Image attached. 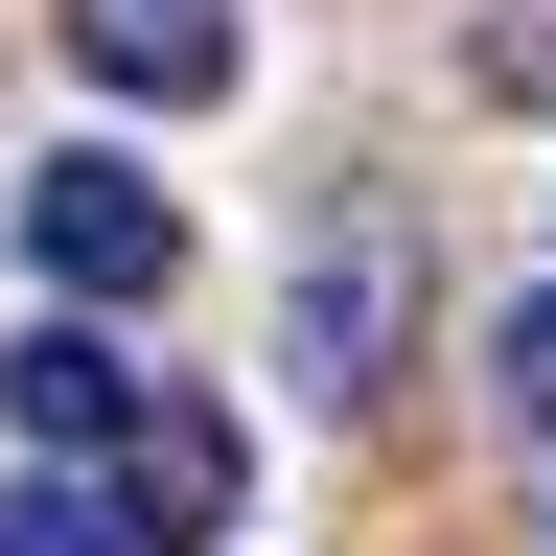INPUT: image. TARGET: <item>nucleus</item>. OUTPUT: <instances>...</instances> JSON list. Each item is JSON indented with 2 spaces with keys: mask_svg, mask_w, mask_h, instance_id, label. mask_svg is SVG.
<instances>
[{
  "mask_svg": "<svg viewBox=\"0 0 556 556\" xmlns=\"http://www.w3.org/2000/svg\"><path fill=\"white\" fill-rule=\"evenodd\" d=\"M24 255H47V302H163V278H186V208L163 186H139V163H93V139H70V163H24Z\"/></svg>",
  "mask_w": 556,
  "mask_h": 556,
  "instance_id": "nucleus-1",
  "label": "nucleus"
},
{
  "mask_svg": "<svg viewBox=\"0 0 556 556\" xmlns=\"http://www.w3.org/2000/svg\"><path fill=\"white\" fill-rule=\"evenodd\" d=\"M93 464H116V533H139V556H186V533H232V486H255V464H232V417H208V394H139V417H116Z\"/></svg>",
  "mask_w": 556,
  "mask_h": 556,
  "instance_id": "nucleus-2",
  "label": "nucleus"
},
{
  "mask_svg": "<svg viewBox=\"0 0 556 556\" xmlns=\"http://www.w3.org/2000/svg\"><path fill=\"white\" fill-rule=\"evenodd\" d=\"M70 47H93L116 93H163V116L232 93V0H70Z\"/></svg>",
  "mask_w": 556,
  "mask_h": 556,
  "instance_id": "nucleus-3",
  "label": "nucleus"
},
{
  "mask_svg": "<svg viewBox=\"0 0 556 556\" xmlns=\"http://www.w3.org/2000/svg\"><path fill=\"white\" fill-rule=\"evenodd\" d=\"M394 325H417V255H394V232L302 255V371H325V394H371V371H394Z\"/></svg>",
  "mask_w": 556,
  "mask_h": 556,
  "instance_id": "nucleus-4",
  "label": "nucleus"
},
{
  "mask_svg": "<svg viewBox=\"0 0 556 556\" xmlns=\"http://www.w3.org/2000/svg\"><path fill=\"white\" fill-rule=\"evenodd\" d=\"M0 417H24V441H116V417H139L116 325H93V302H70V325H24V348H0Z\"/></svg>",
  "mask_w": 556,
  "mask_h": 556,
  "instance_id": "nucleus-5",
  "label": "nucleus"
},
{
  "mask_svg": "<svg viewBox=\"0 0 556 556\" xmlns=\"http://www.w3.org/2000/svg\"><path fill=\"white\" fill-rule=\"evenodd\" d=\"M0 556H139L116 486H0Z\"/></svg>",
  "mask_w": 556,
  "mask_h": 556,
  "instance_id": "nucleus-6",
  "label": "nucleus"
},
{
  "mask_svg": "<svg viewBox=\"0 0 556 556\" xmlns=\"http://www.w3.org/2000/svg\"><path fill=\"white\" fill-rule=\"evenodd\" d=\"M486 371H510V417H556V302H510V348H486Z\"/></svg>",
  "mask_w": 556,
  "mask_h": 556,
  "instance_id": "nucleus-7",
  "label": "nucleus"
}]
</instances>
